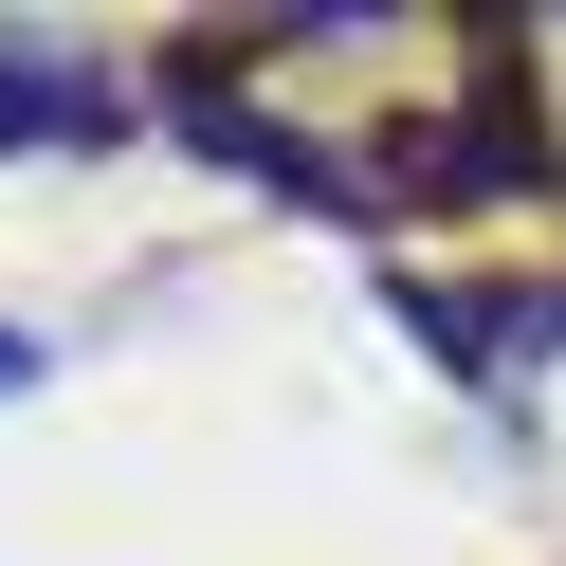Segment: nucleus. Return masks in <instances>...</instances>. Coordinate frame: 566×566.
<instances>
[{
	"instance_id": "f257e3e1",
	"label": "nucleus",
	"mask_w": 566,
	"mask_h": 566,
	"mask_svg": "<svg viewBox=\"0 0 566 566\" xmlns=\"http://www.w3.org/2000/svg\"><path fill=\"white\" fill-rule=\"evenodd\" d=\"M128 128V92L92 74V55H55V38H0V147H111Z\"/></svg>"
},
{
	"instance_id": "f03ea898",
	"label": "nucleus",
	"mask_w": 566,
	"mask_h": 566,
	"mask_svg": "<svg viewBox=\"0 0 566 566\" xmlns=\"http://www.w3.org/2000/svg\"><path fill=\"white\" fill-rule=\"evenodd\" d=\"M19 384H38V329H0V402H19Z\"/></svg>"
}]
</instances>
